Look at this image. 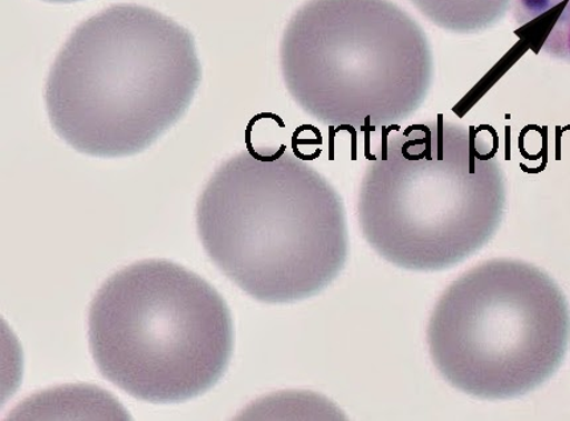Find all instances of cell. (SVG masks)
<instances>
[{"label": "cell", "mask_w": 570, "mask_h": 421, "mask_svg": "<svg viewBox=\"0 0 570 421\" xmlns=\"http://www.w3.org/2000/svg\"><path fill=\"white\" fill-rule=\"evenodd\" d=\"M202 245L253 299H311L350 257L344 200L323 174L282 147L249 148L214 172L197 206Z\"/></svg>", "instance_id": "obj_1"}, {"label": "cell", "mask_w": 570, "mask_h": 421, "mask_svg": "<svg viewBox=\"0 0 570 421\" xmlns=\"http://www.w3.org/2000/svg\"><path fill=\"white\" fill-rule=\"evenodd\" d=\"M200 82L193 34L161 12L116 4L81 23L51 68L48 114L82 154L129 157L189 109Z\"/></svg>", "instance_id": "obj_2"}, {"label": "cell", "mask_w": 570, "mask_h": 421, "mask_svg": "<svg viewBox=\"0 0 570 421\" xmlns=\"http://www.w3.org/2000/svg\"><path fill=\"white\" fill-rule=\"evenodd\" d=\"M365 170L358 223L382 259L438 272L481 251L502 225L507 181L497 142L438 116L391 133Z\"/></svg>", "instance_id": "obj_3"}, {"label": "cell", "mask_w": 570, "mask_h": 421, "mask_svg": "<svg viewBox=\"0 0 570 421\" xmlns=\"http://www.w3.org/2000/svg\"><path fill=\"white\" fill-rule=\"evenodd\" d=\"M90 353L100 374L142 402H186L227 371L234 324L210 282L169 260H144L104 282L90 303Z\"/></svg>", "instance_id": "obj_4"}, {"label": "cell", "mask_w": 570, "mask_h": 421, "mask_svg": "<svg viewBox=\"0 0 570 421\" xmlns=\"http://www.w3.org/2000/svg\"><path fill=\"white\" fill-rule=\"evenodd\" d=\"M281 60L297 106L328 127H393L433 84L426 33L392 0H309L284 31Z\"/></svg>", "instance_id": "obj_5"}, {"label": "cell", "mask_w": 570, "mask_h": 421, "mask_svg": "<svg viewBox=\"0 0 570 421\" xmlns=\"http://www.w3.org/2000/svg\"><path fill=\"white\" fill-rule=\"evenodd\" d=\"M444 381L482 400L527 395L561 368L570 308L558 282L517 259L482 262L451 282L428 327Z\"/></svg>", "instance_id": "obj_6"}, {"label": "cell", "mask_w": 570, "mask_h": 421, "mask_svg": "<svg viewBox=\"0 0 570 421\" xmlns=\"http://www.w3.org/2000/svg\"><path fill=\"white\" fill-rule=\"evenodd\" d=\"M518 33L534 52L570 63V0H512Z\"/></svg>", "instance_id": "obj_7"}, {"label": "cell", "mask_w": 570, "mask_h": 421, "mask_svg": "<svg viewBox=\"0 0 570 421\" xmlns=\"http://www.w3.org/2000/svg\"><path fill=\"white\" fill-rule=\"evenodd\" d=\"M430 22L456 33L481 32L495 26L512 0H410Z\"/></svg>", "instance_id": "obj_8"}, {"label": "cell", "mask_w": 570, "mask_h": 421, "mask_svg": "<svg viewBox=\"0 0 570 421\" xmlns=\"http://www.w3.org/2000/svg\"><path fill=\"white\" fill-rule=\"evenodd\" d=\"M47 2L69 3V2H78V0H47Z\"/></svg>", "instance_id": "obj_9"}]
</instances>
